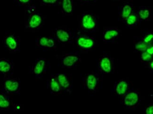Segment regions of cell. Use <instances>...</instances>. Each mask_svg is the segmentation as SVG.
Segmentation results:
<instances>
[{
	"mask_svg": "<svg viewBox=\"0 0 153 114\" xmlns=\"http://www.w3.org/2000/svg\"><path fill=\"white\" fill-rule=\"evenodd\" d=\"M141 21L137 12L134 11L127 18L124 22L127 27L130 29H135L140 26Z\"/></svg>",
	"mask_w": 153,
	"mask_h": 114,
	"instance_id": "21",
	"label": "cell"
},
{
	"mask_svg": "<svg viewBox=\"0 0 153 114\" xmlns=\"http://www.w3.org/2000/svg\"><path fill=\"white\" fill-rule=\"evenodd\" d=\"M13 106V103L9 94L0 92V111L10 110Z\"/></svg>",
	"mask_w": 153,
	"mask_h": 114,
	"instance_id": "20",
	"label": "cell"
},
{
	"mask_svg": "<svg viewBox=\"0 0 153 114\" xmlns=\"http://www.w3.org/2000/svg\"><path fill=\"white\" fill-rule=\"evenodd\" d=\"M4 47L10 53H17L20 51V39L15 33H6L3 39Z\"/></svg>",
	"mask_w": 153,
	"mask_h": 114,
	"instance_id": "6",
	"label": "cell"
},
{
	"mask_svg": "<svg viewBox=\"0 0 153 114\" xmlns=\"http://www.w3.org/2000/svg\"><path fill=\"white\" fill-rule=\"evenodd\" d=\"M146 65H147V67L148 69H149L151 71H153V60H151V61L149 62V63H146Z\"/></svg>",
	"mask_w": 153,
	"mask_h": 114,
	"instance_id": "31",
	"label": "cell"
},
{
	"mask_svg": "<svg viewBox=\"0 0 153 114\" xmlns=\"http://www.w3.org/2000/svg\"><path fill=\"white\" fill-rule=\"evenodd\" d=\"M60 0H39V3L41 6H56L59 5Z\"/></svg>",
	"mask_w": 153,
	"mask_h": 114,
	"instance_id": "25",
	"label": "cell"
},
{
	"mask_svg": "<svg viewBox=\"0 0 153 114\" xmlns=\"http://www.w3.org/2000/svg\"><path fill=\"white\" fill-rule=\"evenodd\" d=\"M33 0H14L15 2L19 6L27 7L32 4Z\"/></svg>",
	"mask_w": 153,
	"mask_h": 114,
	"instance_id": "27",
	"label": "cell"
},
{
	"mask_svg": "<svg viewBox=\"0 0 153 114\" xmlns=\"http://www.w3.org/2000/svg\"><path fill=\"white\" fill-rule=\"evenodd\" d=\"M49 64V61L45 58H37L30 66L29 73L36 79H42L47 72Z\"/></svg>",
	"mask_w": 153,
	"mask_h": 114,
	"instance_id": "4",
	"label": "cell"
},
{
	"mask_svg": "<svg viewBox=\"0 0 153 114\" xmlns=\"http://www.w3.org/2000/svg\"><path fill=\"white\" fill-rule=\"evenodd\" d=\"M99 26V17L94 13L85 11L81 15L79 20V27L81 31L94 33L97 31Z\"/></svg>",
	"mask_w": 153,
	"mask_h": 114,
	"instance_id": "2",
	"label": "cell"
},
{
	"mask_svg": "<svg viewBox=\"0 0 153 114\" xmlns=\"http://www.w3.org/2000/svg\"><path fill=\"white\" fill-rule=\"evenodd\" d=\"M100 78L99 74L91 73L85 74L82 79L84 88L90 93H95L99 90Z\"/></svg>",
	"mask_w": 153,
	"mask_h": 114,
	"instance_id": "5",
	"label": "cell"
},
{
	"mask_svg": "<svg viewBox=\"0 0 153 114\" xmlns=\"http://www.w3.org/2000/svg\"><path fill=\"white\" fill-rule=\"evenodd\" d=\"M140 61L142 63L146 64L149 62L153 60V55L149 54L147 52L144 51V52L141 53V55H140Z\"/></svg>",
	"mask_w": 153,
	"mask_h": 114,
	"instance_id": "26",
	"label": "cell"
},
{
	"mask_svg": "<svg viewBox=\"0 0 153 114\" xmlns=\"http://www.w3.org/2000/svg\"><path fill=\"white\" fill-rule=\"evenodd\" d=\"M140 19L142 21H149L152 18V9L150 7L142 6L137 11Z\"/></svg>",
	"mask_w": 153,
	"mask_h": 114,
	"instance_id": "22",
	"label": "cell"
},
{
	"mask_svg": "<svg viewBox=\"0 0 153 114\" xmlns=\"http://www.w3.org/2000/svg\"><path fill=\"white\" fill-rule=\"evenodd\" d=\"M123 97V105L128 110H135L141 101V95L136 90H129Z\"/></svg>",
	"mask_w": 153,
	"mask_h": 114,
	"instance_id": "9",
	"label": "cell"
},
{
	"mask_svg": "<svg viewBox=\"0 0 153 114\" xmlns=\"http://www.w3.org/2000/svg\"><path fill=\"white\" fill-rule=\"evenodd\" d=\"M53 38L56 42L61 44L70 43L72 42L73 35L71 30L68 28L59 27L56 28L52 32Z\"/></svg>",
	"mask_w": 153,
	"mask_h": 114,
	"instance_id": "10",
	"label": "cell"
},
{
	"mask_svg": "<svg viewBox=\"0 0 153 114\" xmlns=\"http://www.w3.org/2000/svg\"><path fill=\"white\" fill-rule=\"evenodd\" d=\"M82 4H93L95 3L98 0H77Z\"/></svg>",
	"mask_w": 153,
	"mask_h": 114,
	"instance_id": "30",
	"label": "cell"
},
{
	"mask_svg": "<svg viewBox=\"0 0 153 114\" xmlns=\"http://www.w3.org/2000/svg\"><path fill=\"white\" fill-rule=\"evenodd\" d=\"M134 11V5L133 4L128 2H125L119 7V18L121 21L124 22Z\"/></svg>",
	"mask_w": 153,
	"mask_h": 114,
	"instance_id": "18",
	"label": "cell"
},
{
	"mask_svg": "<svg viewBox=\"0 0 153 114\" xmlns=\"http://www.w3.org/2000/svg\"><path fill=\"white\" fill-rule=\"evenodd\" d=\"M146 52H147L149 54L153 55V44L149 45L146 48Z\"/></svg>",
	"mask_w": 153,
	"mask_h": 114,
	"instance_id": "29",
	"label": "cell"
},
{
	"mask_svg": "<svg viewBox=\"0 0 153 114\" xmlns=\"http://www.w3.org/2000/svg\"><path fill=\"white\" fill-rule=\"evenodd\" d=\"M47 88L50 93L52 95H60L62 93V88L60 86L55 75H51L47 80Z\"/></svg>",
	"mask_w": 153,
	"mask_h": 114,
	"instance_id": "17",
	"label": "cell"
},
{
	"mask_svg": "<svg viewBox=\"0 0 153 114\" xmlns=\"http://www.w3.org/2000/svg\"><path fill=\"white\" fill-rule=\"evenodd\" d=\"M149 45L141 40V39H138L136 40L135 42H134L133 49L135 52L142 53L146 51Z\"/></svg>",
	"mask_w": 153,
	"mask_h": 114,
	"instance_id": "23",
	"label": "cell"
},
{
	"mask_svg": "<svg viewBox=\"0 0 153 114\" xmlns=\"http://www.w3.org/2000/svg\"><path fill=\"white\" fill-rule=\"evenodd\" d=\"M145 113L146 114H152L153 113V104H150L145 109Z\"/></svg>",
	"mask_w": 153,
	"mask_h": 114,
	"instance_id": "28",
	"label": "cell"
},
{
	"mask_svg": "<svg viewBox=\"0 0 153 114\" xmlns=\"http://www.w3.org/2000/svg\"><path fill=\"white\" fill-rule=\"evenodd\" d=\"M36 47L45 50H52L57 48V42L52 37L40 36L36 39Z\"/></svg>",
	"mask_w": 153,
	"mask_h": 114,
	"instance_id": "12",
	"label": "cell"
},
{
	"mask_svg": "<svg viewBox=\"0 0 153 114\" xmlns=\"http://www.w3.org/2000/svg\"><path fill=\"white\" fill-rule=\"evenodd\" d=\"M55 76L62 90L71 94L73 89V80L71 76L66 73H57Z\"/></svg>",
	"mask_w": 153,
	"mask_h": 114,
	"instance_id": "13",
	"label": "cell"
},
{
	"mask_svg": "<svg viewBox=\"0 0 153 114\" xmlns=\"http://www.w3.org/2000/svg\"><path fill=\"white\" fill-rule=\"evenodd\" d=\"M140 39L146 44H152L153 40V32H145L141 37Z\"/></svg>",
	"mask_w": 153,
	"mask_h": 114,
	"instance_id": "24",
	"label": "cell"
},
{
	"mask_svg": "<svg viewBox=\"0 0 153 114\" xmlns=\"http://www.w3.org/2000/svg\"><path fill=\"white\" fill-rule=\"evenodd\" d=\"M97 66L99 72L101 74L114 73L115 69L114 58L108 54H104L99 58Z\"/></svg>",
	"mask_w": 153,
	"mask_h": 114,
	"instance_id": "8",
	"label": "cell"
},
{
	"mask_svg": "<svg viewBox=\"0 0 153 114\" xmlns=\"http://www.w3.org/2000/svg\"><path fill=\"white\" fill-rule=\"evenodd\" d=\"M14 72V63L11 60L2 58H0V75L5 78L11 76Z\"/></svg>",
	"mask_w": 153,
	"mask_h": 114,
	"instance_id": "15",
	"label": "cell"
},
{
	"mask_svg": "<svg viewBox=\"0 0 153 114\" xmlns=\"http://www.w3.org/2000/svg\"><path fill=\"white\" fill-rule=\"evenodd\" d=\"M59 5L62 14L65 16H71L74 11V0H60Z\"/></svg>",
	"mask_w": 153,
	"mask_h": 114,
	"instance_id": "19",
	"label": "cell"
},
{
	"mask_svg": "<svg viewBox=\"0 0 153 114\" xmlns=\"http://www.w3.org/2000/svg\"><path fill=\"white\" fill-rule=\"evenodd\" d=\"M45 22V16L37 10L35 5L26 7L24 24L25 29L27 31L36 32L42 27Z\"/></svg>",
	"mask_w": 153,
	"mask_h": 114,
	"instance_id": "1",
	"label": "cell"
},
{
	"mask_svg": "<svg viewBox=\"0 0 153 114\" xmlns=\"http://www.w3.org/2000/svg\"><path fill=\"white\" fill-rule=\"evenodd\" d=\"M121 33V30L117 28H105L103 32V40L105 43H114L119 39Z\"/></svg>",
	"mask_w": 153,
	"mask_h": 114,
	"instance_id": "14",
	"label": "cell"
},
{
	"mask_svg": "<svg viewBox=\"0 0 153 114\" xmlns=\"http://www.w3.org/2000/svg\"><path fill=\"white\" fill-rule=\"evenodd\" d=\"M21 91V82L18 78H12L11 76L5 78L2 84L1 92L9 95H19Z\"/></svg>",
	"mask_w": 153,
	"mask_h": 114,
	"instance_id": "7",
	"label": "cell"
},
{
	"mask_svg": "<svg viewBox=\"0 0 153 114\" xmlns=\"http://www.w3.org/2000/svg\"><path fill=\"white\" fill-rule=\"evenodd\" d=\"M74 41L76 48L83 52L92 51L97 45L94 36L81 31L77 32L74 37Z\"/></svg>",
	"mask_w": 153,
	"mask_h": 114,
	"instance_id": "3",
	"label": "cell"
},
{
	"mask_svg": "<svg viewBox=\"0 0 153 114\" xmlns=\"http://www.w3.org/2000/svg\"><path fill=\"white\" fill-rule=\"evenodd\" d=\"M111 1H120L121 0H111Z\"/></svg>",
	"mask_w": 153,
	"mask_h": 114,
	"instance_id": "32",
	"label": "cell"
},
{
	"mask_svg": "<svg viewBox=\"0 0 153 114\" xmlns=\"http://www.w3.org/2000/svg\"><path fill=\"white\" fill-rule=\"evenodd\" d=\"M129 81L126 79L119 80L114 83V93L116 96L123 97L130 90Z\"/></svg>",
	"mask_w": 153,
	"mask_h": 114,
	"instance_id": "16",
	"label": "cell"
},
{
	"mask_svg": "<svg viewBox=\"0 0 153 114\" xmlns=\"http://www.w3.org/2000/svg\"><path fill=\"white\" fill-rule=\"evenodd\" d=\"M82 59L79 54L69 53L63 55L61 59L62 67L66 69H71L75 67L81 62Z\"/></svg>",
	"mask_w": 153,
	"mask_h": 114,
	"instance_id": "11",
	"label": "cell"
}]
</instances>
